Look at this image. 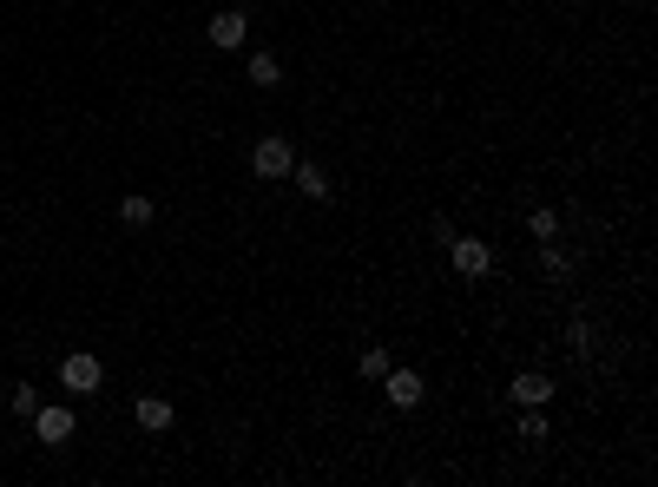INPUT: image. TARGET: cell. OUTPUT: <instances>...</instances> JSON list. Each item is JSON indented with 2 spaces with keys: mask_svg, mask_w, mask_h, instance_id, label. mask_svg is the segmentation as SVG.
<instances>
[{
  "mask_svg": "<svg viewBox=\"0 0 658 487\" xmlns=\"http://www.w3.org/2000/svg\"><path fill=\"white\" fill-rule=\"evenodd\" d=\"M448 264H455V277L487 283V277H494V244H487V237H474V231H455V244H448Z\"/></svg>",
  "mask_w": 658,
  "mask_h": 487,
  "instance_id": "1",
  "label": "cell"
},
{
  "mask_svg": "<svg viewBox=\"0 0 658 487\" xmlns=\"http://www.w3.org/2000/svg\"><path fill=\"white\" fill-rule=\"evenodd\" d=\"M60 389L66 395H99V389H106V369H99L93 349H73V356L60 362Z\"/></svg>",
  "mask_w": 658,
  "mask_h": 487,
  "instance_id": "2",
  "label": "cell"
},
{
  "mask_svg": "<svg viewBox=\"0 0 658 487\" xmlns=\"http://www.w3.org/2000/svg\"><path fill=\"white\" fill-rule=\"evenodd\" d=\"M290 165H297V145L277 139V132L251 145V172H257V178H290Z\"/></svg>",
  "mask_w": 658,
  "mask_h": 487,
  "instance_id": "3",
  "label": "cell"
},
{
  "mask_svg": "<svg viewBox=\"0 0 658 487\" xmlns=\"http://www.w3.org/2000/svg\"><path fill=\"white\" fill-rule=\"evenodd\" d=\"M204 40H211L218 53H237L244 40H251V14H237V7H224V14H211V20H204Z\"/></svg>",
  "mask_w": 658,
  "mask_h": 487,
  "instance_id": "4",
  "label": "cell"
},
{
  "mask_svg": "<svg viewBox=\"0 0 658 487\" xmlns=\"http://www.w3.org/2000/svg\"><path fill=\"white\" fill-rule=\"evenodd\" d=\"M27 422H33V435L47 441V448H66V441H73V428H79V422H73V409H60V402H40Z\"/></svg>",
  "mask_w": 658,
  "mask_h": 487,
  "instance_id": "5",
  "label": "cell"
},
{
  "mask_svg": "<svg viewBox=\"0 0 658 487\" xmlns=\"http://www.w3.org/2000/svg\"><path fill=\"white\" fill-rule=\"evenodd\" d=\"M382 389H389V409H422L428 382L415 376V369H389V376H382Z\"/></svg>",
  "mask_w": 658,
  "mask_h": 487,
  "instance_id": "6",
  "label": "cell"
},
{
  "mask_svg": "<svg viewBox=\"0 0 658 487\" xmlns=\"http://www.w3.org/2000/svg\"><path fill=\"white\" fill-rule=\"evenodd\" d=\"M553 395H560V389H553V376H540V369H520V376H514V402H520V409H540V402H553Z\"/></svg>",
  "mask_w": 658,
  "mask_h": 487,
  "instance_id": "7",
  "label": "cell"
},
{
  "mask_svg": "<svg viewBox=\"0 0 658 487\" xmlns=\"http://www.w3.org/2000/svg\"><path fill=\"white\" fill-rule=\"evenodd\" d=\"M132 422H139L145 435H165V428H172V402H165V395H139V402H132Z\"/></svg>",
  "mask_w": 658,
  "mask_h": 487,
  "instance_id": "8",
  "label": "cell"
},
{
  "mask_svg": "<svg viewBox=\"0 0 658 487\" xmlns=\"http://www.w3.org/2000/svg\"><path fill=\"white\" fill-rule=\"evenodd\" d=\"M290 178L303 185V198H310V205H323V198H329V172H323V165H310V158H303V165H290Z\"/></svg>",
  "mask_w": 658,
  "mask_h": 487,
  "instance_id": "9",
  "label": "cell"
},
{
  "mask_svg": "<svg viewBox=\"0 0 658 487\" xmlns=\"http://www.w3.org/2000/svg\"><path fill=\"white\" fill-rule=\"evenodd\" d=\"M244 73H251L257 93H270V86L283 79V60H277V53H251V66H244Z\"/></svg>",
  "mask_w": 658,
  "mask_h": 487,
  "instance_id": "10",
  "label": "cell"
},
{
  "mask_svg": "<svg viewBox=\"0 0 658 487\" xmlns=\"http://www.w3.org/2000/svg\"><path fill=\"white\" fill-rule=\"evenodd\" d=\"M527 237H533V244L560 237V211H553V205H533V211H527Z\"/></svg>",
  "mask_w": 658,
  "mask_h": 487,
  "instance_id": "11",
  "label": "cell"
},
{
  "mask_svg": "<svg viewBox=\"0 0 658 487\" xmlns=\"http://www.w3.org/2000/svg\"><path fill=\"white\" fill-rule=\"evenodd\" d=\"M540 270H547L553 283H566V277H573V257L560 251V237H547V244H540Z\"/></svg>",
  "mask_w": 658,
  "mask_h": 487,
  "instance_id": "12",
  "label": "cell"
},
{
  "mask_svg": "<svg viewBox=\"0 0 658 487\" xmlns=\"http://www.w3.org/2000/svg\"><path fill=\"white\" fill-rule=\"evenodd\" d=\"M119 218H126V224H132V231H145V224H152V218H158V205H152V198H139V191H132L126 205H119Z\"/></svg>",
  "mask_w": 658,
  "mask_h": 487,
  "instance_id": "13",
  "label": "cell"
},
{
  "mask_svg": "<svg viewBox=\"0 0 658 487\" xmlns=\"http://www.w3.org/2000/svg\"><path fill=\"white\" fill-rule=\"evenodd\" d=\"M356 376L362 382H382V376H389V349H362V356H356Z\"/></svg>",
  "mask_w": 658,
  "mask_h": 487,
  "instance_id": "14",
  "label": "cell"
},
{
  "mask_svg": "<svg viewBox=\"0 0 658 487\" xmlns=\"http://www.w3.org/2000/svg\"><path fill=\"white\" fill-rule=\"evenodd\" d=\"M7 409H14V415H33V409H40V389H33V382H14V389H7Z\"/></svg>",
  "mask_w": 658,
  "mask_h": 487,
  "instance_id": "15",
  "label": "cell"
},
{
  "mask_svg": "<svg viewBox=\"0 0 658 487\" xmlns=\"http://www.w3.org/2000/svg\"><path fill=\"white\" fill-rule=\"evenodd\" d=\"M514 435H520V441H547V422H540V409H527V415H520V422H514Z\"/></svg>",
  "mask_w": 658,
  "mask_h": 487,
  "instance_id": "16",
  "label": "cell"
}]
</instances>
